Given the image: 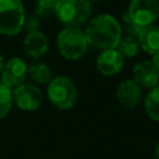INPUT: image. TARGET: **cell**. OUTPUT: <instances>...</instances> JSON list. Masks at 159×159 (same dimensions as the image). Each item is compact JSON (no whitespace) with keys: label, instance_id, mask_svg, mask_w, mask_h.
Masks as SVG:
<instances>
[{"label":"cell","instance_id":"cell-1","mask_svg":"<svg viewBox=\"0 0 159 159\" xmlns=\"http://www.w3.org/2000/svg\"><path fill=\"white\" fill-rule=\"evenodd\" d=\"M84 34L89 47L96 50L117 48L123 37V25L111 14L92 16L84 26Z\"/></svg>","mask_w":159,"mask_h":159},{"label":"cell","instance_id":"cell-2","mask_svg":"<svg viewBox=\"0 0 159 159\" xmlns=\"http://www.w3.org/2000/svg\"><path fill=\"white\" fill-rule=\"evenodd\" d=\"M46 94L50 103L61 111L73 108L78 101V88L68 76H56L47 83Z\"/></svg>","mask_w":159,"mask_h":159},{"label":"cell","instance_id":"cell-3","mask_svg":"<svg viewBox=\"0 0 159 159\" xmlns=\"http://www.w3.org/2000/svg\"><path fill=\"white\" fill-rule=\"evenodd\" d=\"M91 0H58L55 16L65 27L82 29L92 17Z\"/></svg>","mask_w":159,"mask_h":159},{"label":"cell","instance_id":"cell-4","mask_svg":"<svg viewBox=\"0 0 159 159\" xmlns=\"http://www.w3.org/2000/svg\"><path fill=\"white\" fill-rule=\"evenodd\" d=\"M56 46L60 55L68 61L82 58L88 51V41L86 34L80 27H65L57 34Z\"/></svg>","mask_w":159,"mask_h":159},{"label":"cell","instance_id":"cell-5","mask_svg":"<svg viewBox=\"0 0 159 159\" xmlns=\"http://www.w3.org/2000/svg\"><path fill=\"white\" fill-rule=\"evenodd\" d=\"M25 16L22 0H0V34L9 37L19 35Z\"/></svg>","mask_w":159,"mask_h":159},{"label":"cell","instance_id":"cell-6","mask_svg":"<svg viewBox=\"0 0 159 159\" xmlns=\"http://www.w3.org/2000/svg\"><path fill=\"white\" fill-rule=\"evenodd\" d=\"M12 101L19 109L25 112H34L41 107L43 93L37 84L25 81L12 88Z\"/></svg>","mask_w":159,"mask_h":159},{"label":"cell","instance_id":"cell-7","mask_svg":"<svg viewBox=\"0 0 159 159\" xmlns=\"http://www.w3.org/2000/svg\"><path fill=\"white\" fill-rule=\"evenodd\" d=\"M127 14L140 27L155 24L159 19V0H130Z\"/></svg>","mask_w":159,"mask_h":159},{"label":"cell","instance_id":"cell-8","mask_svg":"<svg viewBox=\"0 0 159 159\" xmlns=\"http://www.w3.org/2000/svg\"><path fill=\"white\" fill-rule=\"evenodd\" d=\"M29 65L21 57H11L4 62L2 70L0 72V82L11 89L21 84L27 78Z\"/></svg>","mask_w":159,"mask_h":159},{"label":"cell","instance_id":"cell-9","mask_svg":"<svg viewBox=\"0 0 159 159\" xmlns=\"http://www.w3.org/2000/svg\"><path fill=\"white\" fill-rule=\"evenodd\" d=\"M116 97L122 107L133 109L143 102L144 92L143 88L133 78H127L119 82V84L117 86Z\"/></svg>","mask_w":159,"mask_h":159},{"label":"cell","instance_id":"cell-10","mask_svg":"<svg viewBox=\"0 0 159 159\" xmlns=\"http://www.w3.org/2000/svg\"><path fill=\"white\" fill-rule=\"evenodd\" d=\"M124 66V57L117 48L102 50L96 58V68L104 77L118 75Z\"/></svg>","mask_w":159,"mask_h":159},{"label":"cell","instance_id":"cell-11","mask_svg":"<svg viewBox=\"0 0 159 159\" xmlns=\"http://www.w3.org/2000/svg\"><path fill=\"white\" fill-rule=\"evenodd\" d=\"M50 43L47 40V36L41 31H32V32H26L24 42H22V48L25 55L31 58V60H40L43 57L47 51H48Z\"/></svg>","mask_w":159,"mask_h":159},{"label":"cell","instance_id":"cell-12","mask_svg":"<svg viewBox=\"0 0 159 159\" xmlns=\"http://www.w3.org/2000/svg\"><path fill=\"white\" fill-rule=\"evenodd\" d=\"M132 73L133 80L143 89H150L159 84V70L153 65L150 60H144L135 63Z\"/></svg>","mask_w":159,"mask_h":159},{"label":"cell","instance_id":"cell-13","mask_svg":"<svg viewBox=\"0 0 159 159\" xmlns=\"http://www.w3.org/2000/svg\"><path fill=\"white\" fill-rule=\"evenodd\" d=\"M137 39H138L140 50H143L148 55L152 56L159 52V25L157 22L143 26Z\"/></svg>","mask_w":159,"mask_h":159},{"label":"cell","instance_id":"cell-14","mask_svg":"<svg viewBox=\"0 0 159 159\" xmlns=\"http://www.w3.org/2000/svg\"><path fill=\"white\" fill-rule=\"evenodd\" d=\"M27 77L31 80L32 83L41 86V84H47L52 80V71L47 63L43 61H34L32 63L29 65L27 67Z\"/></svg>","mask_w":159,"mask_h":159},{"label":"cell","instance_id":"cell-15","mask_svg":"<svg viewBox=\"0 0 159 159\" xmlns=\"http://www.w3.org/2000/svg\"><path fill=\"white\" fill-rule=\"evenodd\" d=\"M143 106L145 114L154 122H159V84L148 89L143 97Z\"/></svg>","mask_w":159,"mask_h":159},{"label":"cell","instance_id":"cell-16","mask_svg":"<svg viewBox=\"0 0 159 159\" xmlns=\"http://www.w3.org/2000/svg\"><path fill=\"white\" fill-rule=\"evenodd\" d=\"M117 50L122 53V56L124 58H133V57L138 56V53L140 51V46H139L137 37L124 35L120 39V41L117 46Z\"/></svg>","mask_w":159,"mask_h":159},{"label":"cell","instance_id":"cell-17","mask_svg":"<svg viewBox=\"0 0 159 159\" xmlns=\"http://www.w3.org/2000/svg\"><path fill=\"white\" fill-rule=\"evenodd\" d=\"M14 106L12 89L0 82V119H4Z\"/></svg>","mask_w":159,"mask_h":159},{"label":"cell","instance_id":"cell-18","mask_svg":"<svg viewBox=\"0 0 159 159\" xmlns=\"http://www.w3.org/2000/svg\"><path fill=\"white\" fill-rule=\"evenodd\" d=\"M57 2L58 0H37L35 2V15H37L40 19L55 16Z\"/></svg>","mask_w":159,"mask_h":159},{"label":"cell","instance_id":"cell-19","mask_svg":"<svg viewBox=\"0 0 159 159\" xmlns=\"http://www.w3.org/2000/svg\"><path fill=\"white\" fill-rule=\"evenodd\" d=\"M40 27H41V20H40V17L37 15L32 14V15L25 16L22 30H25L26 32H32V31L40 30Z\"/></svg>","mask_w":159,"mask_h":159},{"label":"cell","instance_id":"cell-20","mask_svg":"<svg viewBox=\"0 0 159 159\" xmlns=\"http://www.w3.org/2000/svg\"><path fill=\"white\" fill-rule=\"evenodd\" d=\"M150 61L153 62V65L159 70V52H157V53H154V55H152V58H150Z\"/></svg>","mask_w":159,"mask_h":159},{"label":"cell","instance_id":"cell-21","mask_svg":"<svg viewBox=\"0 0 159 159\" xmlns=\"http://www.w3.org/2000/svg\"><path fill=\"white\" fill-rule=\"evenodd\" d=\"M154 155L157 159H159V142L157 143V145L154 147Z\"/></svg>","mask_w":159,"mask_h":159},{"label":"cell","instance_id":"cell-22","mask_svg":"<svg viewBox=\"0 0 159 159\" xmlns=\"http://www.w3.org/2000/svg\"><path fill=\"white\" fill-rule=\"evenodd\" d=\"M4 57H2V55L0 53V72H1V70H2V66H4Z\"/></svg>","mask_w":159,"mask_h":159},{"label":"cell","instance_id":"cell-23","mask_svg":"<svg viewBox=\"0 0 159 159\" xmlns=\"http://www.w3.org/2000/svg\"><path fill=\"white\" fill-rule=\"evenodd\" d=\"M91 1H101V0H91Z\"/></svg>","mask_w":159,"mask_h":159}]
</instances>
